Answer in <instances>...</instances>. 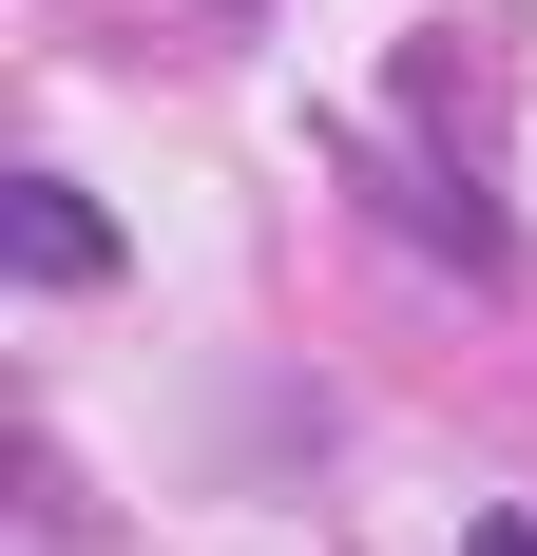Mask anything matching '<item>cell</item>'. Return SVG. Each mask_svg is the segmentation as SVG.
I'll list each match as a JSON object with an SVG mask.
<instances>
[{
    "label": "cell",
    "mask_w": 537,
    "mask_h": 556,
    "mask_svg": "<svg viewBox=\"0 0 537 556\" xmlns=\"http://www.w3.org/2000/svg\"><path fill=\"white\" fill-rule=\"evenodd\" d=\"M0 269H20V288H97V269H115V212L77 192V173H20V212H0Z\"/></svg>",
    "instance_id": "1"
}]
</instances>
